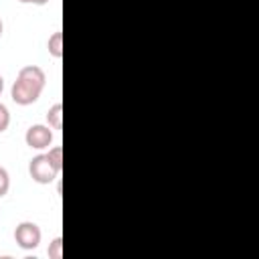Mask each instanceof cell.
Segmentation results:
<instances>
[{"label":"cell","mask_w":259,"mask_h":259,"mask_svg":"<svg viewBox=\"0 0 259 259\" xmlns=\"http://www.w3.org/2000/svg\"><path fill=\"white\" fill-rule=\"evenodd\" d=\"M28 174L34 182L38 184H51L53 180H57V176L61 174V168H57L47 154H38L30 160L28 164Z\"/></svg>","instance_id":"cell-1"},{"label":"cell","mask_w":259,"mask_h":259,"mask_svg":"<svg viewBox=\"0 0 259 259\" xmlns=\"http://www.w3.org/2000/svg\"><path fill=\"white\" fill-rule=\"evenodd\" d=\"M40 237H42V233H40L38 225L32 223V221H22L14 229V241H16V245L20 249H26V251L36 249L38 243H40Z\"/></svg>","instance_id":"cell-2"},{"label":"cell","mask_w":259,"mask_h":259,"mask_svg":"<svg viewBox=\"0 0 259 259\" xmlns=\"http://www.w3.org/2000/svg\"><path fill=\"white\" fill-rule=\"evenodd\" d=\"M24 142L28 148H34V150H45L53 144V132L49 125L45 123H34L26 130L24 134Z\"/></svg>","instance_id":"cell-3"},{"label":"cell","mask_w":259,"mask_h":259,"mask_svg":"<svg viewBox=\"0 0 259 259\" xmlns=\"http://www.w3.org/2000/svg\"><path fill=\"white\" fill-rule=\"evenodd\" d=\"M40 93H42V91L30 87V85H26V83H22L20 79H16V81L12 83V89H10V97H12V101H14L16 105H30V103H34V101L40 97Z\"/></svg>","instance_id":"cell-4"},{"label":"cell","mask_w":259,"mask_h":259,"mask_svg":"<svg viewBox=\"0 0 259 259\" xmlns=\"http://www.w3.org/2000/svg\"><path fill=\"white\" fill-rule=\"evenodd\" d=\"M16 79H20L22 83H26V85H30V87H34V89H38V91H42V89H45V83H47L45 71H42L40 67H36V65H26V67H22V69L18 71V77H16Z\"/></svg>","instance_id":"cell-5"},{"label":"cell","mask_w":259,"mask_h":259,"mask_svg":"<svg viewBox=\"0 0 259 259\" xmlns=\"http://www.w3.org/2000/svg\"><path fill=\"white\" fill-rule=\"evenodd\" d=\"M47 125L51 130H61L63 127V105L61 103H55L47 111Z\"/></svg>","instance_id":"cell-6"},{"label":"cell","mask_w":259,"mask_h":259,"mask_svg":"<svg viewBox=\"0 0 259 259\" xmlns=\"http://www.w3.org/2000/svg\"><path fill=\"white\" fill-rule=\"evenodd\" d=\"M47 49H49V53H51L55 59H61V57H63V32H61V30H57V32H53V34L49 36Z\"/></svg>","instance_id":"cell-7"},{"label":"cell","mask_w":259,"mask_h":259,"mask_svg":"<svg viewBox=\"0 0 259 259\" xmlns=\"http://www.w3.org/2000/svg\"><path fill=\"white\" fill-rule=\"evenodd\" d=\"M47 255H49L51 259H61V257H63V239H61V237H57V239L51 241V245H49V249H47Z\"/></svg>","instance_id":"cell-8"},{"label":"cell","mask_w":259,"mask_h":259,"mask_svg":"<svg viewBox=\"0 0 259 259\" xmlns=\"http://www.w3.org/2000/svg\"><path fill=\"white\" fill-rule=\"evenodd\" d=\"M47 156H49V160H51V162H53L57 168H61V170H63V148H61V146L49 148Z\"/></svg>","instance_id":"cell-9"},{"label":"cell","mask_w":259,"mask_h":259,"mask_svg":"<svg viewBox=\"0 0 259 259\" xmlns=\"http://www.w3.org/2000/svg\"><path fill=\"white\" fill-rule=\"evenodd\" d=\"M8 125H10V111H8V107L4 103H0V134L6 132Z\"/></svg>","instance_id":"cell-10"},{"label":"cell","mask_w":259,"mask_h":259,"mask_svg":"<svg viewBox=\"0 0 259 259\" xmlns=\"http://www.w3.org/2000/svg\"><path fill=\"white\" fill-rule=\"evenodd\" d=\"M8 188H10V176H8L6 168L0 166V198L8 192Z\"/></svg>","instance_id":"cell-11"},{"label":"cell","mask_w":259,"mask_h":259,"mask_svg":"<svg viewBox=\"0 0 259 259\" xmlns=\"http://www.w3.org/2000/svg\"><path fill=\"white\" fill-rule=\"evenodd\" d=\"M51 0H32V4H36V6H45V4H49Z\"/></svg>","instance_id":"cell-12"},{"label":"cell","mask_w":259,"mask_h":259,"mask_svg":"<svg viewBox=\"0 0 259 259\" xmlns=\"http://www.w3.org/2000/svg\"><path fill=\"white\" fill-rule=\"evenodd\" d=\"M2 89H4V79H2V75H0V93H2Z\"/></svg>","instance_id":"cell-13"},{"label":"cell","mask_w":259,"mask_h":259,"mask_svg":"<svg viewBox=\"0 0 259 259\" xmlns=\"http://www.w3.org/2000/svg\"><path fill=\"white\" fill-rule=\"evenodd\" d=\"M18 2H22V4H30L32 0H18Z\"/></svg>","instance_id":"cell-14"},{"label":"cell","mask_w":259,"mask_h":259,"mask_svg":"<svg viewBox=\"0 0 259 259\" xmlns=\"http://www.w3.org/2000/svg\"><path fill=\"white\" fill-rule=\"evenodd\" d=\"M2 30H4V24H2V20H0V36H2Z\"/></svg>","instance_id":"cell-15"}]
</instances>
